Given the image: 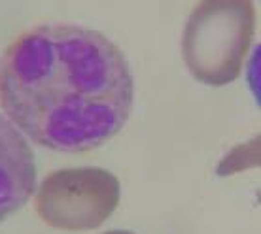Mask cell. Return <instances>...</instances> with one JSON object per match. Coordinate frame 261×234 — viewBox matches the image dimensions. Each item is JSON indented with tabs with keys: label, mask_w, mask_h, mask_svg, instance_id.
Wrapping results in <instances>:
<instances>
[{
	"label": "cell",
	"mask_w": 261,
	"mask_h": 234,
	"mask_svg": "<svg viewBox=\"0 0 261 234\" xmlns=\"http://www.w3.org/2000/svg\"><path fill=\"white\" fill-rule=\"evenodd\" d=\"M246 81L252 95H254L255 102L261 106V44L255 46V49L252 51L246 65Z\"/></svg>",
	"instance_id": "obj_6"
},
{
	"label": "cell",
	"mask_w": 261,
	"mask_h": 234,
	"mask_svg": "<svg viewBox=\"0 0 261 234\" xmlns=\"http://www.w3.org/2000/svg\"><path fill=\"white\" fill-rule=\"evenodd\" d=\"M261 168V132L225 153L216 166V174L220 178H229L233 174H241L246 170Z\"/></svg>",
	"instance_id": "obj_5"
},
{
	"label": "cell",
	"mask_w": 261,
	"mask_h": 234,
	"mask_svg": "<svg viewBox=\"0 0 261 234\" xmlns=\"http://www.w3.org/2000/svg\"><path fill=\"white\" fill-rule=\"evenodd\" d=\"M135 81L119 47L78 25H40L0 55V108L40 148L82 153L123 129Z\"/></svg>",
	"instance_id": "obj_1"
},
{
	"label": "cell",
	"mask_w": 261,
	"mask_h": 234,
	"mask_svg": "<svg viewBox=\"0 0 261 234\" xmlns=\"http://www.w3.org/2000/svg\"><path fill=\"white\" fill-rule=\"evenodd\" d=\"M121 185L116 175L98 166L61 168L40 183L34 208L42 221L59 230L98 228L119 206Z\"/></svg>",
	"instance_id": "obj_3"
},
{
	"label": "cell",
	"mask_w": 261,
	"mask_h": 234,
	"mask_svg": "<svg viewBox=\"0 0 261 234\" xmlns=\"http://www.w3.org/2000/svg\"><path fill=\"white\" fill-rule=\"evenodd\" d=\"M254 34L252 0H201L184 26V63L197 81L223 87L239 78Z\"/></svg>",
	"instance_id": "obj_2"
},
{
	"label": "cell",
	"mask_w": 261,
	"mask_h": 234,
	"mask_svg": "<svg viewBox=\"0 0 261 234\" xmlns=\"http://www.w3.org/2000/svg\"><path fill=\"white\" fill-rule=\"evenodd\" d=\"M105 234H135V232H130V230H118L116 228V230H106Z\"/></svg>",
	"instance_id": "obj_7"
},
{
	"label": "cell",
	"mask_w": 261,
	"mask_h": 234,
	"mask_svg": "<svg viewBox=\"0 0 261 234\" xmlns=\"http://www.w3.org/2000/svg\"><path fill=\"white\" fill-rule=\"evenodd\" d=\"M36 189V163L17 127L0 115V223L25 206Z\"/></svg>",
	"instance_id": "obj_4"
}]
</instances>
